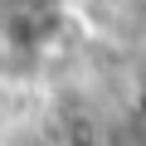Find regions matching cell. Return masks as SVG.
<instances>
[{"instance_id": "1", "label": "cell", "mask_w": 146, "mask_h": 146, "mask_svg": "<svg viewBox=\"0 0 146 146\" xmlns=\"http://www.w3.org/2000/svg\"><path fill=\"white\" fill-rule=\"evenodd\" d=\"M63 0H0V44L15 54H44L63 34Z\"/></svg>"}]
</instances>
